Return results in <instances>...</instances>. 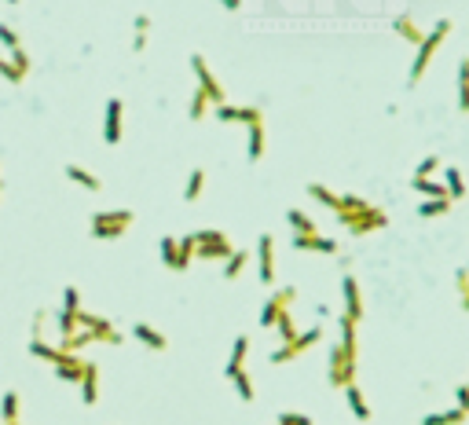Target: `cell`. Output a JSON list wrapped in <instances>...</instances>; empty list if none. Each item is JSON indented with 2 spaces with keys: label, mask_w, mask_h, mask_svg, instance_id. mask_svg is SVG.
Masks as SVG:
<instances>
[{
  "label": "cell",
  "mask_w": 469,
  "mask_h": 425,
  "mask_svg": "<svg viewBox=\"0 0 469 425\" xmlns=\"http://www.w3.org/2000/svg\"><path fill=\"white\" fill-rule=\"evenodd\" d=\"M136 212L132 209H103V212H92L89 220V235L99 239V242H111V239H121L125 231L132 227Z\"/></svg>",
  "instance_id": "6da1fadb"
},
{
  "label": "cell",
  "mask_w": 469,
  "mask_h": 425,
  "mask_svg": "<svg viewBox=\"0 0 469 425\" xmlns=\"http://www.w3.org/2000/svg\"><path fill=\"white\" fill-rule=\"evenodd\" d=\"M337 220L345 224V231H352V235H371V231H381V227L389 224V212L378 209L374 202H363L359 209L337 212Z\"/></svg>",
  "instance_id": "7a4b0ae2"
},
{
  "label": "cell",
  "mask_w": 469,
  "mask_h": 425,
  "mask_svg": "<svg viewBox=\"0 0 469 425\" xmlns=\"http://www.w3.org/2000/svg\"><path fill=\"white\" fill-rule=\"evenodd\" d=\"M451 33V18H440V23L425 33V40L418 45V52H414V62H411V77H407V89H414V84L422 81V74H425V67H429V59L436 55V48L443 45V37Z\"/></svg>",
  "instance_id": "3957f363"
},
{
  "label": "cell",
  "mask_w": 469,
  "mask_h": 425,
  "mask_svg": "<svg viewBox=\"0 0 469 425\" xmlns=\"http://www.w3.org/2000/svg\"><path fill=\"white\" fill-rule=\"evenodd\" d=\"M158 249H162L165 268H173V271H187V264L195 261V235H183V239L165 235V239L158 242Z\"/></svg>",
  "instance_id": "277c9868"
},
{
  "label": "cell",
  "mask_w": 469,
  "mask_h": 425,
  "mask_svg": "<svg viewBox=\"0 0 469 425\" xmlns=\"http://www.w3.org/2000/svg\"><path fill=\"white\" fill-rule=\"evenodd\" d=\"M234 253L231 239L224 231H195V257L202 261H227Z\"/></svg>",
  "instance_id": "5b68a950"
},
{
  "label": "cell",
  "mask_w": 469,
  "mask_h": 425,
  "mask_svg": "<svg viewBox=\"0 0 469 425\" xmlns=\"http://www.w3.org/2000/svg\"><path fill=\"white\" fill-rule=\"evenodd\" d=\"M191 70H195V77H198V89L209 96V103L213 106H220V103H227V96H224V84L217 81V77H213V70H209V62L195 52V55H191Z\"/></svg>",
  "instance_id": "8992f818"
},
{
  "label": "cell",
  "mask_w": 469,
  "mask_h": 425,
  "mask_svg": "<svg viewBox=\"0 0 469 425\" xmlns=\"http://www.w3.org/2000/svg\"><path fill=\"white\" fill-rule=\"evenodd\" d=\"M327 381H330L334 389H345V385H352V381H356V359H349L341 345L330 348V370H327Z\"/></svg>",
  "instance_id": "52a82bcc"
},
{
  "label": "cell",
  "mask_w": 469,
  "mask_h": 425,
  "mask_svg": "<svg viewBox=\"0 0 469 425\" xmlns=\"http://www.w3.org/2000/svg\"><path fill=\"white\" fill-rule=\"evenodd\" d=\"M293 301H297V290H293V286H279V290H271V297L264 301L257 323H261V327H275V319H279V315H283Z\"/></svg>",
  "instance_id": "ba28073f"
},
{
  "label": "cell",
  "mask_w": 469,
  "mask_h": 425,
  "mask_svg": "<svg viewBox=\"0 0 469 425\" xmlns=\"http://www.w3.org/2000/svg\"><path fill=\"white\" fill-rule=\"evenodd\" d=\"M319 337H323V330H319V327H312V330H305V334H297L293 341H286V345H279V348L271 352V363H290L293 356L308 352V348L319 341Z\"/></svg>",
  "instance_id": "9c48e42d"
},
{
  "label": "cell",
  "mask_w": 469,
  "mask_h": 425,
  "mask_svg": "<svg viewBox=\"0 0 469 425\" xmlns=\"http://www.w3.org/2000/svg\"><path fill=\"white\" fill-rule=\"evenodd\" d=\"M121 129H125V103L118 96L106 99V118H103V140L118 147L121 143Z\"/></svg>",
  "instance_id": "30bf717a"
},
{
  "label": "cell",
  "mask_w": 469,
  "mask_h": 425,
  "mask_svg": "<svg viewBox=\"0 0 469 425\" xmlns=\"http://www.w3.org/2000/svg\"><path fill=\"white\" fill-rule=\"evenodd\" d=\"M77 315H81V293H77V286H67V290H62V312H59L62 337H70L77 330Z\"/></svg>",
  "instance_id": "8fae6325"
},
{
  "label": "cell",
  "mask_w": 469,
  "mask_h": 425,
  "mask_svg": "<svg viewBox=\"0 0 469 425\" xmlns=\"http://www.w3.org/2000/svg\"><path fill=\"white\" fill-rule=\"evenodd\" d=\"M257 264H261V283L275 286V239L268 235V231L257 239Z\"/></svg>",
  "instance_id": "7c38bea8"
},
{
  "label": "cell",
  "mask_w": 469,
  "mask_h": 425,
  "mask_svg": "<svg viewBox=\"0 0 469 425\" xmlns=\"http://www.w3.org/2000/svg\"><path fill=\"white\" fill-rule=\"evenodd\" d=\"M213 114H217L220 121H246V125L264 121V110H261V106H234V103H220V106H213Z\"/></svg>",
  "instance_id": "4fadbf2b"
},
{
  "label": "cell",
  "mask_w": 469,
  "mask_h": 425,
  "mask_svg": "<svg viewBox=\"0 0 469 425\" xmlns=\"http://www.w3.org/2000/svg\"><path fill=\"white\" fill-rule=\"evenodd\" d=\"M341 293H345V315L352 323H359L363 319V297H359V283L352 271H345V279H341Z\"/></svg>",
  "instance_id": "5bb4252c"
},
{
  "label": "cell",
  "mask_w": 469,
  "mask_h": 425,
  "mask_svg": "<svg viewBox=\"0 0 469 425\" xmlns=\"http://www.w3.org/2000/svg\"><path fill=\"white\" fill-rule=\"evenodd\" d=\"M55 378L59 381H74V385H77V381H81V374H84V359L77 356V352H62L59 348V359H55Z\"/></svg>",
  "instance_id": "9a60e30c"
},
{
  "label": "cell",
  "mask_w": 469,
  "mask_h": 425,
  "mask_svg": "<svg viewBox=\"0 0 469 425\" xmlns=\"http://www.w3.org/2000/svg\"><path fill=\"white\" fill-rule=\"evenodd\" d=\"M293 249H301V253H327V257H334L341 246H337V239H327V235H293Z\"/></svg>",
  "instance_id": "2e32d148"
},
{
  "label": "cell",
  "mask_w": 469,
  "mask_h": 425,
  "mask_svg": "<svg viewBox=\"0 0 469 425\" xmlns=\"http://www.w3.org/2000/svg\"><path fill=\"white\" fill-rule=\"evenodd\" d=\"M81 403L84 407H96L99 403V367L96 363H84V374H81Z\"/></svg>",
  "instance_id": "e0dca14e"
},
{
  "label": "cell",
  "mask_w": 469,
  "mask_h": 425,
  "mask_svg": "<svg viewBox=\"0 0 469 425\" xmlns=\"http://www.w3.org/2000/svg\"><path fill=\"white\" fill-rule=\"evenodd\" d=\"M132 337H136V341H143L147 348H154V352H165V348H169L165 334H158L154 327H147V323H136V327H132Z\"/></svg>",
  "instance_id": "ac0fdd59"
},
{
  "label": "cell",
  "mask_w": 469,
  "mask_h": 425,
  "mask_svg": "<svg viewBox=\"0 0 469 425\" xmlns=\"http://www.w3.org/2000/svg\"><path fill=\"white\" fill-rule=\"evenodd\" d=\"M337 327H341V348H345V356L349 359H359V345H356V323H352V319L349 315H341L337 319Z\"/></svg>",
  "instance_id": "d6986e66"
},
{
  "label": "cell",
  "mask_w": 469,
  "mask_h": 425,
  "mask_svg": "<svg viewBox=\"0 0 469 425\" xmlns=\"http://www.w3.org/2000/svg\"><path fill=\"white\" fill-rule=\"evenodd\" d=\"M67 180H74L77 187H84V191H103V180L96 176V173H89L84 165H67Z\"/></svg>",
  "instance_id": "ffe728a7"
},
{
  "label": "cell",
  "mask_w": 469,
  "mask_h": 425,
  "mask_svg": "<svg viewBox=\"0 0 469 425\" xmlns=\"http://www.w3.org/2000/svg\"><path fill=\"white\" fill-rule=\"evenodd\" d=\"M392 30L403 37V40H411V45L418 48L422 45V40H425V33H422V26L414 23V18L411 15H400V18H392Z\"/></svg>",
  "instance_id": "44dd1931"
},
{
  "label": "cell",
  "mask_w": 469,
  "mask_h": 425,
  "mask_svg": "<svg viewBox=\"0 0 469 425\" xmlns=\"http://www.w3.org/2000/svg\"><path fill=\"white\" fill-rule=\"evenodd\" d=\"M345 400H349V411H352L359 421H371V407H367V400H363V392H359L356 381H352V385H345Z\"/></svg>",
  "instance_id": "7402d4cb"
},
{
  "label": "cell",
  "mask_w": 469,
  "mask_h": 425,
  "mask_svg": "<svg viewBox=\"0 0 469 425\" xmlns=\"http://www.w3.org/2000/svg\"><path fill=\"white\" fill-rule=\"evenodd\" d=\"M286 220H290V227H293V235H319V224L308 217V212H301V209H290Z\"/></svg>",
  "instance_id": "603a6c76"
},
{
  "label": "cell",
  "mask_w": 469,
  "mask_h": 425,
  "mask_svg": "<svg viewBox=\"0 0 469 425\" xmlns=\"http://www.w3.org/2000/svg\"><path fill=\"white\" fill-rule=\"evenodd\" d=\"M202 187H205V169L195 165V169H191V176H187V183H183V202H198Z\"/></svg>",
  "instance_id": "cb8c5ba5"
},
{
  "label": "cell",
  "mask_w": 469,
  "mask_h": 425,
  "mask_svg": "<svg viewBox=\"0 0 469 425\" xmlns=\"http://www.w3.org/2000/svg\"><path fill=\"white\" fill-rule=\"evenodd\" d=\"M458 110L469 114V55L458 59Z\"/></svg>",
  "instance_id": "d4e9b609"
},
{
  "label": "cell",
  "mask_w": 469,
  "mask_h": 425,
  "mask_svg": "<svg viewBox=\"0 0 469 425\" xmlns=\"http://www.w3.org/2000/svg\"><path fill=\"white\" fill-rule=\"evenodd\" d=\"M246 352H249V337L239 334V337H234V345H231V359H227V370H224V374L242 370V367H246Z\"/></svg>",
  "instance_id": "484cf974"
},
{
  "label": "cell",
  "mask_w": 469,
  "mask_h": 425,
  "mask_svg": "<svg viewBox=\"0 0 469 425\" xmlns=\"http://www.w3.org/2000/svg\"><path fill=\"white\" fill-rule=\"evenodd\" d=\"M305 191H308V195H312L319 205H327V209L337 212V205H341V195H337V191H330V187H323V183H308Z\"/></svg>",
  "instance_id": "4316f807"
},
{
  "label": "cell",
  "mask_w": 469,
  "mask_h": 425,
  "mask_svg": "<svg viewBox=\"0 0 469 425\" xmlns=\"http://www.w3.org/2000/svg\"><path fill=\"white\" fill-rule=\"evenodd\" d=\"M264 143H268V140H264V121L249 125V151H246L249 162H261V158H264Z\"/></svg>",
  "instance_id": "83f0119b"
},
{
  "label": "cell",
  "mask_w": 469,
  "mask_h": 425,
  "mask_svg": "<svg viewBox=\"0 0 469 425\" xmlns=\"http://www.w3.org/2000/svg\"><path fill=\"white\" fill-rule=\"evenodd\" d=\"M447 212H451V198H425V202L418 205V217H425V220L447 217Z\"/></svg>",
  "instance_id": "f1b7e54d"
},
{
  "label": "cell",
  "mask_w": 469,
  "mask_h": 425,
  "mask_svg": "<svg viewBox=\"0 0 469 425\" xmlns=\"http://www.w3.org/2000/svg\"><path fill=\"white\" fill-rule=\"evenodd\" d=\"M443 187H447V198H451V202L465 195V183H462V173H458V169H455V165H447V169H443Z\"/></svg>",
  "instance_id": "f546056e"
},
{
  "label": "cell",
  "mask_w": 469,
  "mask_h": 425,
  "mask_svg": "<svg viewBox=\"0 0 469 425\" xmlns=\"http://www.w3.org/2000/svg\"><path fill=\"white\" fill-rule=\"evenodd\" d=\"M227 378H231V385H234V392H239V400H242V403H253V381H249V374H246V367H242V370H231Z\"/></svg>",
  "instance_id": "4dcf8cb0"
},
{
  "label": "cell",
  "mask_w": 469,
  "mask_h": 425,
  "mask_svg": "<svg viewBox=\"0 0 469 425\" xmlns=\"http://www.w3.org/2000/svg\"><path fill=\"white\" fill-rule=\"evenodd\" d=\"M246 261H249V253L246 249H234L231 257L224 261V279H239V275L246 271Z\"/></svg>",
  "instance_id": "1f68e13d"
},
{
  "label": "cell",
  "mask_w": 469,
  "mask_h": 425,
  "mask_svg": "<svg viewBox=\"0 0 469 425\" xmlns=\"http://www.w3.org/2000/svg\"><path fill=\"white\" fill-rule=\"evenodd\" d=\"M411 187L418 191V195H429V198H447V187H443L440 180H418V176H411Z\"/></svg>",
  "instance_id": "d6a6232c"
},
{
  "label": "cell",
  "mask_w": 469,
  "mask_h": 425,
  "mask_svg": "<svg viewBox=\"0 0 469 425\" xmlns=\"http://www.w3.org/2000/svg\"><path fill=\"white\" fill-rule=\"evenodd\" d=\"M465 421V414L455 407V411H440V414H425L422 418V425H462Z\"/></svg>",
  "instance_id": "836d02e7"
},
{
  "label": "cell",
  "mask_w": 469,
  "mask_h": 425,
  "mask_svg": "<svg viewBox=\"0 0 469 425\" xmlns=\"http://www.w3.org/2000/svg\"><path fill=\"white\" fill-rule=\"evenodd\" d=\"M209 96L202 92V89H195V96H191V106H187V114H191V121H202L205 118V110H209Z\"/></svg>",
  "instance_id": "e575fe53"
},
{
  "label": "cell",
  "mask_w": 469,
  "mask_h": 425,
  "mask_svg": "<svg viewBox=\"0 0 469 425\" xmlns=\"http://www.w3.org/2000/svg\"><path fill=\"white\" fill-rule=\"evenodd\" d=\"M30 356L55 363V359H59V345H48V341H40V337H33V341H30Z\"/></svg>",
  "instance_id": "d590c367"
},
{
  "label": "cell",
  "mask_w": 469,
  "mask_h": 425,
  "mask_svg": "<svg viewBox=\"0 0 469 425\" xmlns=\"http://www.w3.org/2000/svg\"><path fill=\"white\" fill-rule=\"evenodd\" d=\"M0 414H4V421H18V392H4L0 396Z\"/></svg>",
  "instance_id": "8d00e7d4"
},
{
  "label": "cell",
  "mask_w": 469,
  "mask_h": 425,
  "mask_svg": "<svg viewBox=\"0 0 469 425\" xmlns=\"http://www.w3.org/2000/svg\"><path fill=\"white\" fill-rule=\"evenodd\" d=\"M275 330H279L283 341H293L297 337V327H293V312H283L279 319H275Z\"/></svg>",
  "instance_id": "74e56055"
},
{
  "label": "cell",
  "mask_w": 469,
  "mask_h": 425,
  "mask_svg": "<svg viewBox=\"0 0 469 425\" xmlns=\"http://www.w3.org/2000/svg\"><path fill=\"white\" fill-rule=\"evenodd\" d=\"M436 169H440V158H436V154H429V158H422V162H418L414 176H418V180H429V176L436 173Z\"/></svg>",
  "instance_id": "f35d334b"
},
{
  "label": "cell",
  "mask_w": 469,
  "mask_h": 425,
  "mask_svg": "<svg viewBox=\"0 0 469 425\" xmlns=\"http://www.w3.org/2000/svg\"><path fill=\"white\" fill-rule=\"evenodd\" d=\"M0 45H4L8 52H15V48H23V40H18V33L8 26V23H0Z\"/></svg>",
  "instance_id": "ab89813d"
},
{
  "label": "cell",
  "mask_w": 469,
  "mask_h": 425,
  "mask_svg": "<svg viewBox=\"0 0 469 425\" xmlns=\"http://www.w3.org/2000/svg\"><path fill=\"white\" fill-rule=\"evenodd\" d=\"M275 425H312V418L308 414H297V411H283Z\"/></svg>",
  "instance_id": "60d3db41"
},
{
  "label": "cell",
  "mask_w": 469,
  "mask_h": 425,
  "mask_svg": "<svg viewBox=\"0 0 469 425\" xmlns=\"http://www.w3.org/2000/svg\"><path fill=\"white\" fill-rule=\"evenodd\" d=\"M11 67L26 77V74H30V55H26L23 48H15V52H11Z\"/></svg>",
  "instance_id": "b9f144b4"
},
{
  "label": "cell",
  "mask_w": 469,
  "mask_h": 425,
  "mask_svg": "<svg viewBox=\"0 0 469 425\" xmlns=\"http://www.w3.org/2000/svg\"><path fill=\"white\" fill-rule=\"evenodd\" d=\"M0 77H8L11 84H18V81H23V74H18V70L11 67V62H8L4 55H0Z\"/></svg>",
  "instance_id": "7bdbcfd3"
},
{
  "label": "cell",
  "mask_w": 469,
  "mask_h": 425,
  "mask_svg": "<svg viewBox=\"0 0 469 425\" xmlns=\"http://www.w3.org/2000/svg\"><path fill=\"white\" fill-rule=\"evenodd\" d=\"M455 407H458L462 414H469V385H458V389H455Z\"/></svg>",
  "instance_id": "ee69618b"
},
{
  "label": "cell",
  "mask_w": 469,
  "mask_h": 425,
  "mask_svg": "<svg viewBox=\"0 0 469 425\" xmlns=\"http://www.w3.org/2000/svg\"><path fill=\"white\" fill-rule=\"evenodd\" d=\"M455 283H458V293L465 297V293H469V271H465V268H458V271H455Z\"/></svg>",
  "instance_id": "f6af8a7d"
},
{
  "label": "cell",
  "mask_w": 469,
  "mask_h": 425,
  "mask_svg": "<svg viewBox=\"0 0 469 425\" xmlns=\"http://www.w3.org/2000/svg\"><path fill=\"white\" fill-rule=\"evenodd\" d=\"M132 30H136V33H147V30H151V18H147V15H136V18H132Z\"/></svg>",
  "instance_id": "bcb514c9"
},
{
  "label": "cell",
  "mask_w": 469,
  "mask_h": 425,
  "mask_svg": "<svg viewBox=\"0 0 469 425\" xmlns=\"http://www.w3.org/2000/svg\"><path fill=\"white\" fill-rule=\"evenodd\" d=\"M143 48H147V33H136L132 37V52H143Z\"/></svg>",
  "instance_id": "7dc6e473"
},
{
  "label": "cell",
  "mask_w": 469,
  "mask_h": 425,
  "mask_svg": "<svg viewBox=\"0 0 469 425\" xmlns=\"http://www.w3.org/2000/svg\"><path fill=\"white\" fill-rule=\"evenodd\" d=\"M220 4H224L227 11H239V8H242V0H220Z\"/></svg>",
  "instance_id": "c3c4849f"
},
{
  "label": "cell",
  "mask_w": 469,
  "mask_h": 425,
  "mask_svg": "<svg viewBox=\"0 0 469 425\" xmlns=\"http://www.w3.org/2000/svg\"><path fill=\"white\" fill-rule=\"evenodd\" d=\"M462 308H465V312H469V293H465V297H462Z\"/></svg>",
  "instance_id": "681fc988"
},
{
  "label": "cell",
  "mask_w": 469,
  "mask_h": 425,
  "mask_svg": "<svg viewBox=\"0 0 469 425\" xmlns=\"http://www.w3.org/2000/svg\"><path fill=\"white\" fill-rule=\"evenodd\" d=\"M4 425H18V421H4Z\"/></svg>",
  "instance_id": "f907efd6"
},
{
  "label": "cell",
  "mask_w": 469,
  "mask_h": 425,
  "mask_svg": "<svg viewBox=\"0 0 469 425\" xmlns=\"http://www.w3.org/2000/svg\"><path fill=\"white\" fill-rule=\"evenodd\" d=\"M8 4H18V0H8Z\"/></svg>",
  "instance_id": "816d5d0a"
}]
</instances>
